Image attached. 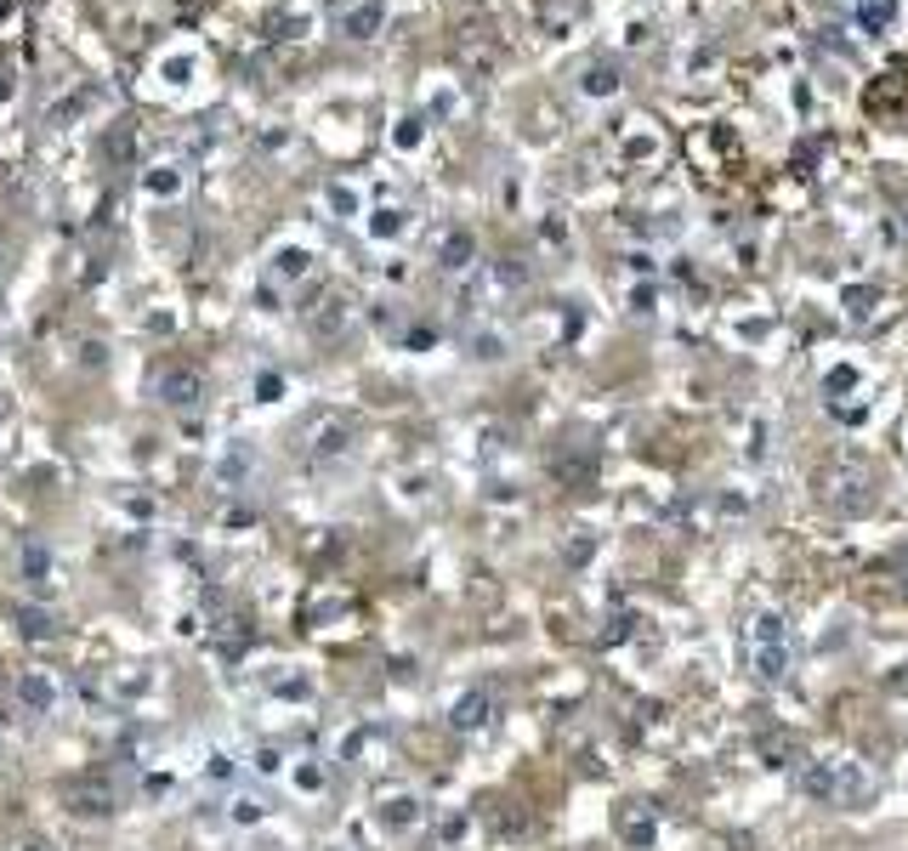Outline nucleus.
<instances>
[{"mask_svg": "<svg viewBox=\"0 0 908 851\" xmlns=\"http://www.w3.org/2000/svg\"><path fill=\"white\" fill-rule=\"evenodd\" d=\"M437 262H443V267H466V262H472V233H449L443 250H437Z\"/></svg>", "mask_w": 908, "mask_h": 851, "instance_id": "obj_6", "label": "nucleus"}, {"mask_svg": "<svg viewBox=\"0 0 908 851\" xmlns=\"http://www.w3.org/2000/svg\"><path fill=\"white\" fill-rule=\"evenodd\" d=\"M375 24H381V6H375V0H369V6H358L352 17H347V34H358V40H364Z\"/></svg>", "mask_w": 908, "mask_h": 851, "instance_id": "obj_7", "label": "nucleus"}, {"mask_svg": "<svg viewBox=\"0 0 908 851\" xmlns=\"http://www.w3.org/2000/svg\"><path fill=\"white\" fill-rule=\"evenodd\" d=\"M800 795L817 806H863L875 800V778L857 760H800Z\"/></svg>", "mask_w": 908, "mask_h": 851, "instance_id": "obj_1", "label": "nucleus"}, {"mask_svg": "<svg viewBox=\"0 0 908 851\" xmlns=\"http://www.w3.org/2000/svg\"><path fill=\"white\" fill-rule=\"evenodd\" d=\"M750 658H755V675H761V681H789V675H795L800 647H795V625H789V613L767 607L761 619L750 625Z\"/></svg>", "mask_w": 908, "mask_h": 851, "instance_id": "obj_2", "label": "nucleus"}, {"mask_svg": "<svg viewBox=\"0 0 908 851\" xmlns=\"http://www.w3.org/2000/svg\"><path fill=\"white\" fill-rule=\"evenodd\" d=\"M653 840H659V823H653V812L630 806V812H625V846H630V851H647Z\"/></svg>", "mask_w": 908, "mask_h": 851, "instance_id": "obj_5", "label": "nucleus"}, {"mask_svg": "<svg viewBox=\"0 0 908 851\" xmlns=\"http://www.w3.org/2000/svg\"><path fill=\"white\" fill-rule=\"evenodd\" d=\"M449 721H454L460 732H483V727H494V693H483V687L460 693V698H454V710H449Z\"/></svg>", "mask_w": 908, "mask_h": 851, "instance_id": "obj_4", "label": "nucleus"}, {"mask_svg": "<svg viewBox=\"0 0 908 851\" xmlns=\"http://www.w3.org/2000/svg\"><path fill=\"white\" fill-rule=\"evenodd\" d=\"M869 488H875V477L863 472V460H835L829 472H823V500H829L835 511H846V517L875 500Z\"/></svg>", "mask_w": 908, "mask_h": 851, "instance_id": "obj_3", "label": "nucleus"}, {"mask_svg": "<svg viewBox=\"0 0 908 851\" xmlns=\"http://www.w3.org/2000/svg\"><path fill=\"white\" fill-rule=\"evenodd\" d=\"M194 392H199L194 375H177V380H171V403H194Z\"/></svg>", "mask_w": 908, "mask_h": 851, "instance_id": "obj_8", "label": "nucleus"}, {"mask_svg": "<svg viewBox=\"0 0 908 851\" xmlns=\"http://www.w3.org/2000/svg\"><path fill=\"white\" fill-rule=\"evenodd\" d=\"M409 806H415V800H392V812H387V823H392V828H404V823L415 818V812H409Z\"/></svg>", "mask_w": 908, "mask_h": 851, "instance_id": "obj_9", "label": "nucleus"}]
</instances>
